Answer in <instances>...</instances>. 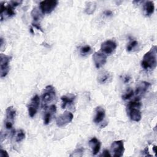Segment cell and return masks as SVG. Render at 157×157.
<instances>
[{"label": "cell", "mask_w": 157, "mask_h": 157, "mask_svg": "<svg viewBox=\"0 0 157 157\" xmlns=\"http://www.w3.org/2000/svg\"><path fill=\"white\" fill-rule=\"evenodd\" d=\"M14 7L10 4H7L5 6L4 2H1V21H2L5 18H9L14 16L15 12L14 11Z\"/></svg>", "instance_id": "cell-10"}, {"label": "cell", "mask_w": 157, "mask_h": 157, "mask_svg": "<svg viewBox=\"0 0 157 157\" xmlns=\"http://www.w3.org/2000/svg\"><path fill=\"white\" fill-rule=\"evenodd\" d=\"M144 10L146 16H150L155 10V5L153 1H146L144 4Z\"/></svg>", "instance_id": "cell-19"}, {"label": "cell", "mask_w": 157, "mask_h": 157, "mask_svg": "<svg viewBox=\"0 0 157 157\" xmlns=\"http://www.w3.org/2000/svg\"><path fill=\"white\" fill-rule=\"evenodd\" d=\"M41 12H39V10L37 8H34L31 12V16L33 18V20L34 21V23H36L38 24L37 22L39 21V20H41L42 16L41 15Z\"/></svg>", "instance_id": "cell-21"}, {"label": "cell", "mask_w": 157, "mask_h": 157, "mask_svg": "<svg viewBox=\"0 0 157 157\" xmlns=\"http://www.w3.org/2000/svg\"><path fill=\"white\" fill-rule=\"evenodd\" d=\"M150 86V83L147 82H141L139 83L137 85L136 90V94L137 96V97L140 98L142 95L145 94V93L147 91L148 88Z\"/></svg>", "instance_id": "cell-15"}, {"label": "cell", "mask_w": 157, "mask_h": 157, "mask_svg": "<svg viewBox=\"0 0 157 157\" xmlns=\"http://www.w3.org/2000/svg\"><path fill=\"white\" fill-rule=\"evenodd\" d=\"M58 1L46 0L42 1L39 4V9L42 14L50 13L57 6Z\"/></svg>", "instance_id": "cell-6"}, {"label": "cell", "mask_w": 157, "mask_h": 157, "mask_svg": "<svg viewBox=\"0 0 157 157\" xmlns=\"http://www.w3.org/2000/svg\"><path fill=\"white\" fill-rule=\"evenodd\" d=\"M84 152V148L80 147L75 149L71 155L70 156H82Z\"/></svg>", "instance_id": "cell-24"}, {"label": "cell", "mask_w": 157, "mask_h": 157, "mask_svg": "<svg viewBox=\"0 0 157 157\" xmlns=\"http://www.w3.org/2000/svg\"><path fill=\"white\" fill-rule=\"evenodd\" d=\"M12 57L3 53L0 54V76L5 77L9 72V63Z\"/></svg>", "instance_id": "cell-5"}, {"label": "cell", "mask_w": 157, "mask_h": 157, "mask_svg": "<svg viewBox=\"0 0 157 157\" xmlns=\"http://www.w3.org/2000/svg\"><path fill=\"white\" fill-rule=\"evenodd\" d=\"M95 113H95L93 121L96 124H98L103 121L105 116V112L102 107L98 106L95 109Z\"/></svg>", "instance_id": "cell-16"}, {"label": "cell", "mask_w": 157, "mask_h": 157, "mask_svg": "<svg viewBox=\"0 0 157 157\" xmlns=\"http://www.w3.org/2000/svg\"><path fill=\"white\" fill-rule=\"evenodd\" d=\"M13 134L15 135V141L17 142H21L25 138V132L22 129H19L17 131H15Z\"/></svg>", "instance_id": "cell-22"}, {"label": "cell", "mask_w": 157, "mask_h": 157, "mask_svg": "<svg viewBox=\"0 0 157 157\" xmlns=\"http://www.w3.org/2000/svg\"><path fill=\"white\" fill-rule=\"evenodd\" d=\"M111 156L113 157H121L124 151V143L123 140H115L112 142L110 147Z\"/></svg>", "instance_id": "cell-7"}, {"label": "cell", "mask_w": 157, "mask_h": 157, "mask_svg": "<svg viewBox=\"0 0 157 157\" xmlns=\"http://www.w3.org/2000/svg\"><path fill=\"white\" fill-rule=\"evenodd\" d=\"M153 150L154 153H155V155H156V145H154V146H153Z\"/></svg>", "instance_id": "cell-32"}, {"label": "cell", "mask_w": 157, "mask_h": 157, "mask_svg": "<svg viewBox=\"0 0 157 157\" xmlns=\"http://www.w3.org/2000/svg\"><path fill=\"white\" fill-rule=\"evenodd\" d=\"M104 13L105 16L109 17V16H111L112 15V11L110 10H106L104 12Z\"/></svg>", "instance_id": "cell-30"}, {"label": "cell", "mask_w": 157, "mask_h": 157, "mask_svg": "<svg viewBox=\"0 0 157 157\" xmlns=\"http://www.w3.org/2000/svg\"><path fill=\"white\" fill-rule=\"evenodd\" d=\"M75 99V95L72 94H69L67 95H64L61 97V99L62 101L61 107L64 109L67 105H71L74 103V100Z\"/></svg>", "instance_id": "cell-18"}, {"label": "cell", "mask_w": 157, "mask_h": 157, "mask_svg": "<svg viewBox=\"0 0 157 157\" xmlns=\"http://www.w3.org/2000/svg\"><path fill=\"white\" fill-rule=\"evenodd\" d=\"M101 156H105V157H108V156H112L111 154L110 153L109 151L108 150H104L103 151V153H102V155H100Z\"/></svg>", "instance_id": "cell-28"}, {"label": "cell", "mask_w": 157, "mask_h": 157, "mask_svg": "<svg viewBox=\"0 0 157 157\" xmlns=\"http://www.w3.org/2000/svg\"><path fill=\"white\" fill-rule=\"evenodd\" d=\"M91 48L90 45H86L83 47H82L80 49V53L82 56H85L87 55H89L91 52Z\"/></svg>", "instance_id": "cell-23"}, {"label": "cell", "mask_w": 157, "mask_h": 157, "mask_svg": "<svg viewBox=\"0 0 157 157\" xmlns=\"http://www.w3.org/2000/svg\"><path fill=\"white\" fill-rule=\"evenodd\" d=\"M141 105L140 98L139 97L136 98L128 102L127 108L129 117L131 120L138 122L141 120L142 113L140 110Z\"/></svg>", "instance_id": "cell-3"}, {"label": "cell", "mask_w": 157, "mask_h": 157, "mask_svg": "<svg viewBox=\"0 0 157 157\" xmlns=\"http://www.w3.org/2000/svg\"><path fill=\"white\" fill-rule=\"evenodd\" d=\"M97 78L98 82L100 84H105L109 83L112 80L113 75L111 72L107 71H103L99 73Z\"/></svg>", "instance_id": "cell-13"}, {"label": "cell", "mask_w": 157, "mask_h": 157, "mask_svg": "<svg viewBox=\"0 0 157 157\" xmlns=\"http://www.w3.org/2000/svg\"><path fill=\"white\" fill-rule=\"evenodd\" d=\"M96 7V3L95 2H93V1L87 2L85 9V12L86 14H88V15L92 14L94 12Z\"/></svg>", "instance_id": "cell-20"}, {"label": "cell", "mask_w": 157, "mask_h": 157, "mask_svg": "<svg viewBox=\"0 0 157 157\" xmlns=\"http://www.w3.org/2000/svg\"><path fill=\"white\" fill-rule=\"evenodd\" d=\"M22 3V1H11L10 2V4L13 7H15L19 5H20Z\"/></svg>", "instance_id": "cell-27"}, {"label": "cell", "mask_w": 157, "mask_h": 157, "mask_svg": "<svg viewBox=\"0 0 157 157\" xmlns=\"http://www.w3.org/2000/svg\"><path fill=\"white\" fill-rule=\"evenodd\" d=\"M117 47V45L115 41L107 40L102 43L101 45V50L102 52L107 55H110L115 50Z\"/></svg>", "instance_id": "cell-11"}, {"label": "cell", "mask_w": 157, "mask_h": 157, "mask_svg": "<svg viewBox=\"0 0 157 157\" xmlns=\"http://www.w3.org/2000/svg\"><path fill=\"white\" fill-rule=\"evenodd\" d=\"M93 59L94 65L96 68L99 69L102 67L107 61V56L104 53L99 52H95L93 54Z\"/></svg>", "instance_id": "cell-12"}, {"label": "cell", "mask_w": 157, "mask_h": 157, "mask_svg": "<svg viewBox=\"0 0 157 157\" xmlns=\"http://www.w3.org/2000/svg\"><path fill=\"white\" fill-rule=\"evenodd\" d=\"M130 79H131V77H130L129 75H126V76L124 77L123 80H124V83H128V82H129V81L130 80Z\"/></svg>", "instance_id": "cell-31"}, {"label": "cell", "mask_w": 157, "mask_h": 157, "mask_svg": "<svg viewBox=\"0 0 157 157\" xmlns=\"http://www.w3.org/2000/svg\"><path fill=\"white\" fill-rule=\"evenodd\" d=\"M56 111V107L55 105L52 104L49 106V107L46 109V111L45 112L44 116V124H48L50 123L52 117L55 114V113Z\"/></svg>", "instance_id": "cell-14"}, {"label": "cell", "mask_w": 157, "mask_h": 157, "mask_svg": "<svg viewBox=\"0 0 157 157\" xmlns=\"http://www.w3.org/2000/svg\"><path fill=\"white\" fill-rule=\"evenodd\" d=\"M16 116V111L13 107H8L6 110V117L4 118V123L3 129L1 132V141L3 138L7 137L9 134H14L15 131L13 129L15 118Z\"/></svg>", "instance_id": "cell-1"}, {"label": "cell", "mask_w": 157, "mask_h": 157, "mask_svg": "<svg viewBox=\"0 0 157 157\" xmlns=\"http://www.w3.org/2000/svg\"><path fill=\"white\" fill-rule=\"evenodd\" d=\"M40 103V98L37 94L34 95L31 99L28 105V111L29 116L31 118L34 117L36 114Z\"/></svg>", "instance_id": "cell-9"}, {"label": "cell", "mask_w": 157, "mask_h": 157, "mask_svg": "<svg viewBox=\"0 0 157 157\" xmlns=\"http://www.w3.org/2000/svg\"><path fill=\"white\" fill-rule=\"evenodd\" d=\"M74 118L72 113L69 111H65L60 115L56 120V125L58 127H63L71 123Z\"/></svg>", "instance_id": "cell-8"}, {"label": "cell", "mask_w": 157, "mask_h": 157, "mask_svg": "<svg viewBox=\"0 0 157 157\" xmlns=\"http://www.w3.org/2000/svg\"><path fill=\"white\" fill-rule=\"evenodd\" d=\"M0 156L1 157H5V156H9V155L7 154V151L2 148H1L0 150Z\"/></svg>", "instance_id": "cell-29"}, {"label": "cell", "mask_w": 157, "mask_h": 157, "mask_svg": "<svg viewBox=\"0 0 157 157\" xmlns=\"http://www.w3.org/2000/svg\"><path fill=\"white\" fill-rule=\"evenodd\" d=\"M42 107L46 109L48 105L56 98V91L52 85H47L42 95Z\"/></svg>", "instance_id": "cell-4"}, {"label": "cell", "mask_w": 157, "mask_h": 157, "mask_svg": "<svg viewBox=\"0 0 157 157\" xmlns=\"http://www.w3.org/2000/svg\"><path fill=\"white\" fill-rule=\"evenodd\" d=\"M134 95V91L132 90L129 89V90H128L123 96H122V98L124 100H127L129 99L130 98H131Z\"/></svg>", "instance_id": "cell-26"}, {"label": "cell", "mask_w": 157, "mask_h": 157, "mask_svg": "<svg viewBox=\"0 0 157 157\" xmlns=\"http://www.w3.org/2000/svg\"><path fill=\"white\" fill-rule=\"evenodd\" d=\"M138 45V42L136 40H131L129 44L128 45H127V47H126V49H127V51L128 52H131L132 51L133 49H134L135 48H136V47Z\"/></svg>", "instance_id": "cell-25"}, {"label": "cell", "mask_w": 157, "mask_h": 157, "mask_svg": "<svg viewBox=\"0 0 157 157\" xmlns=\"http://www.w3.org/2000/svg\"><path fill=\"white\" fill-rule=\"evenodd\" d=\"M89 145L91 147L92 150V153L94 155H96L98 153V152H99L101 144V142L96 137H93L90 140Z\"/></svg>", "instance_id": "cell-17"}, {"label": "cell", "mask_w": 157, "mask_h": 157, "mask_svg": "<svg viewBox=\"0 0 157 157\" xmlns=\"http://www.w3.org/2000/svg\"><path fill=\"white\" fill-rule=\"evenodd\" d=\"M157 64V47L153 45L143 56L141 61L142 67L146 70H153L156 68Z\"/></svg>", "instance_id": "cell-2"}]
</instances>
